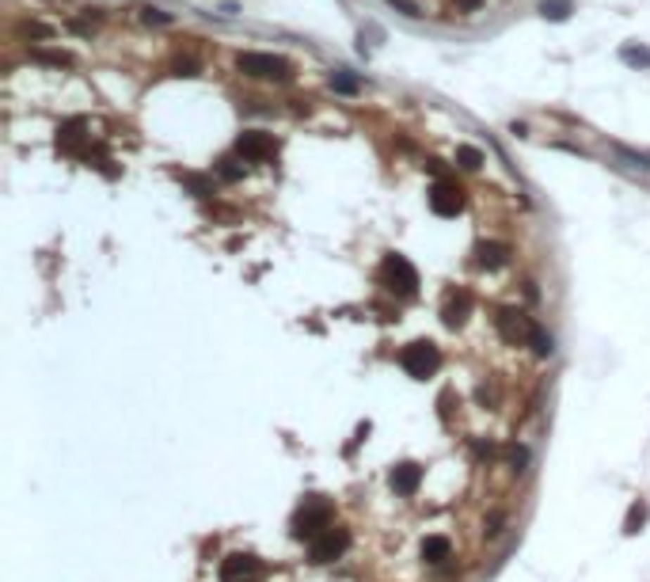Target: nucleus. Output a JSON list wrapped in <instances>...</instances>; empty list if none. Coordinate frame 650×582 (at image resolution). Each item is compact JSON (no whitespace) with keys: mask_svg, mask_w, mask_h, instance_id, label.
<instances>
[{"mask_svg":"<svg viewBox=\"0 0 650 582\" xmlns=\"http://www.w3.org/2000/svg\"><path fill=\"white\" fill-rule=\"evenodd\" d=\"M346 548V533H335V529H324V537H319L316 544H312V559H335L338 552Z\"/></svg>","mask_w":650,"mask_h":582,"instance_id":"obj_7","label":"nucleus"},{"mask_svg":"<svg viewBox=\"0 0 650 582\" xmlns=\"http://www.w3.org/2000/svg\"><path fill=\"white\" fill-rule=\"evenodd\" d=\"M567 0H544V4H540V12L544 15H552V20H563V15H567Z\"/></svg>","mask_w":650,"mask_h":582,"instance_id":"obj_14","label":"nucleus"},{"mask_svg":"<svg viewBox=\"0 0 650 582\" xmlns=\"http://www.w3.org/2000/svg\"><path fill=\"white\" fill-rule=\"evenodd\" d=\"M419 480H422V472H419V468H395L392 487H395L400 495H411L414 487H419Z\"/></svg>","mask_w":650,"mask_h":582,"instance_id":"obj_8","label":"nucleus"},{"mask_svg":"<svg viewBox=\"0 0 650 582\" xmlns=\"http://www.w3.org/2000/svg\"><path fill=\"white\" fill-rule=\"evenodd\" d=\"M422 552H426L430 563H441V559H449V540H445V537H430Z\"/></svg>","mask_w":650,"mask_h":582,"instance_id":"obj_10","label":"nucleus"},{"mask_svg":"<svg viewBox=\"0 0 650 582\" xmlns=\"http://www.w3.org/2000/svg\"><path fill=\"white\" fill-rule=\"evenodd\" d=\"M236 65H240V72H248V77H259V80H289V77H293L289 61L274 58V53H259V50L240 53Z\"/></svg>","mask_w":650,"mask_h":582,"instance_id":"obj_1","label":"nucleus"},{"mask_svg":"<svg viewBox=\"0 0 650 582\" xmlns=\"http://www.w3.org/2000/svg\"><path fill=\"white\" fill-rule=\"evenodd\" d=\"M460 194H464V191H460L453 179H438L430 186V210L438 213V217H453V213L460 210V202H464Z\"/></svg>","mask_w":650,"mask_h":582,"instance_id":"obj_3","label":"nucleus"},{"mask_svg":"<svg viewBox=\"0 0 650 582\" xmlns=\"http://www.w3.org/2000/svg\"><path fill=\"white\" fill-rule=\"evenodd\" d=\"M400 365L411 373V377H426V373L438 369V350H433V346L414 343V346H407V350L400 354Z\"/></svg>","mask_w":650,"mask_h":582,"instance_id":"obj_4","label":"nucleus"},{"mask_svg":"<svg viewBox=\"0 0 650 582\" xmlns=\"http://www.w3.org/2000/svg\"><path fill=\"white\" fill-rule=\"evenodd\" d=\"M620 58L631 61V65H650V50H635V46H627V50H620Z\"/></svg>","mask_w":650,"mask_h":582,"instance_id":"obj_16","label":"nucleus"},{"mask_svg":"<svg viewBox=\"0 0 650 582\" xmlns=\"http://www.w3.org/2000/svg\"><path fill=\"white\" fill-rule=\"evenodd\" d=\"M217 175H221V179H229V183H236V179H243V167L236 160H221V164H217Z\"/></svg>","mask_w":650,"mask_h":582,"instance_id":"obj_12","label":"nucleus"},{"mask_svg":"<svg viewBox=\"0 0 650 582\" xmlns=\"http://www.w3.org/2000/svg\"><path fill=\"white\" fill-rule=\"evenodd\" d=\"M331 84L338 91H357V80H350V77H331Z\"/></svg>","mask_w":650,"mask_h":582,"instance_id":"obj_17","label":"nucleus"},{"mask_svg":"<svg viewBox=\"0 0 650 582\" xmlns=\"http://www.w3.org/2000/svg\"><path fill=\"white\" fill-rule=\"evenodd\" d=\"M453 4L460 8V12H479V8H483V0H453Z\"/></svg>","mask_w":650,"mask_h":582,"instance_id":"obj_18","label":"nucleus"},{"mask_svg":"<svg viewBox=\"0 0 650 582\" xmlns=\"http://www.w3.org/2000/svg\"><path fill=\"white\" fill-rule=\"evenodd\" d=\"M34 61H42V65H72V58L69 53H58V50H34Z\"/></svg>","mask_w":650,"mask_h":582,"instance_id":"obj_11","label":"nucleus"},{"mask_svg":"<svg viewBox=\"0 0 650 582\" xmlns=\"http://www.w3.org/2000/svg\"><path fill=\"white\" fill-rule=\"evenodd\" d=\"M172 69H175V72H186V77H194V72H198V69H202V65H198V61L191 58V53H175Z\"/></svg>","mask_w":650,"mask_h":582,"instance_id":"obj_13","label":"nucleus"},{"mask_svg":"<svg viewBox=\"0 0 650 582\" xmlns=\"http://www.w3.org/2000/svg\"><path fill=\"white\" fill-rule=\"evenodd\" d=\"M510 255H514V248H510V243H502V240H483V243H479V262H483L487 270L506 267Z\"/></svg>","mask_w":650,"mask_h":582,"instance_id":"obj_6","label":"nucleus"},{"mask_svg":"<svg viewBox=\"0 0 650 582\" xmlns=\"http://www.w3.org/2000/svg\"><path fill=\"white\" fill-rule=\"evenodd\" d=\"M236 153L248 156V160H267V156L274 153V137L262 134V129H243L236 137Z\"/></svg>","mask_w":650,"mask_h":582,"instance_id":"obj_5","label":"nucleus"},{"mask_svg":"<svg viewBox=\"0 0 650 582\" xmlns=\"http://www.w3.org/2000/svg\"><path fill=\"white\" fill-rule=\"evenodd\" d=\"M141 20H145V23H172V15L160 12V8H153V4H145V8H141Z\"/></svg>","mask_w":650,"mask_h":582,"instance_id":"obj_15","label":"nucleus"},{"mask_svg":"<svg viewBox=\"0 0 650 582\" xmlns=\"http://www.w3.org/2000/svg\"><path fill=\"white\" fill-rule=\"evenodd\" d=\"M381 274L388 278L392 293H414V289H419V270H414L403 255H388V259H384Z\"/></svg>","mask_w":650,"mask_h":582,"instance_id":"obj_2","label":"nucleus"},{"mask_svg":"<svg viewBox=\"0 0 650 582\" xmlns=\"http://www.w3.org/2000/svg\"><path fill=\"white\" fill-rule=\"evenodd\" d=\"M457 164L468 167V172H476V167L483 164V153H479L476 145H457Z\"/></svg>","mask_w":650,"mask_h":582,"instance_id":"obj_9","label":"nucleus"}]
</instances>
